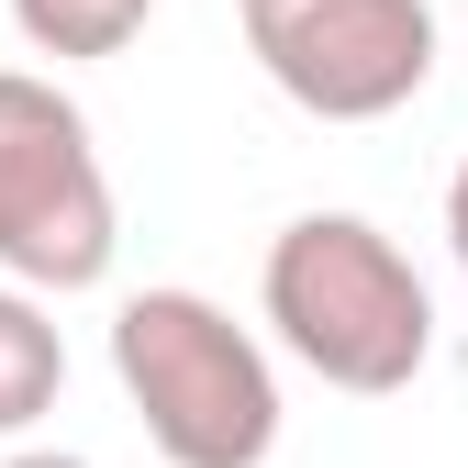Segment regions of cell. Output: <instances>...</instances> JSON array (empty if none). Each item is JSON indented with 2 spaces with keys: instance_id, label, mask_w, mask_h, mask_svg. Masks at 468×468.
<instances>
[{
  "instance_id": "1",
  "label": "cell",
  "mask_w": 468,
  "mask_h": 468,
  "mask_svg": "<svg viewBox=\"0 0 468 468\" xmlns=\"http://www.w3.org/2000/svg\"><path fill=\"white\" fill-rule=\"evenodd\" d=\"M257 302H268L290 357H302L324 390H357V401L413 390L424 357H435V290H424V268L401 257L368 212L279 223L268 268H257Z\"/></svg>"
},
{
  "instance_id": "2",
  "label": "cell",
  "mask_w": 468,
  "mask_h": 468,
  "mask_svg": "<svg viewBox=\"0 0 468 468\" xmlns=\"http://www.w3.org/2000/svg\"><path fill=\"white\" fill-rule=\"evenodd\" d=\"M112 379L167 468H268L279 368L212 290H134L112 313Z\"/></svg>"
},
{
  "instance_id": "3",
  "label": "cell",
  "mask_w": 468,
  "mask_h": 468,
  "mask_svg": "<svg viewBox=\"0 0 468 468\" xmlns=\"http://www.w3.org/2000/svg\"><path fill=\"white\" fill-rule=\"evenodd\" d=\"M123 212H112V167L90 145V112L34 79L0 68V279L12 290H101Z\"/></svg>"
},
{
  "instance_id": "4",
  "label": "cell",
  "mask_w": 468,
  "mask_h": 468,
  "mask_svg": "<svg viewBox=\"0 0 468 468\" xmlns=\"http://www.w3.org/2000/svg\"><path fill=\"white\" fill-rule=\"evenodd\" d=\"M246 56L268 90L313 123H390L435 79V12L424 0H234Z\"/></svg>"
},
{
  "instance_id": "5",
  "label": "cell",
  "mask_w": 468,
  "mask_h": 468,
  "mask_svg": "<svg viewBox=\"0 0 468 468\" xmlns=\"http://www.w3.org/2000/svg\"><path fill=\"white\" fill-rule=\"evenodd\" d=\"M68 390V346H56L34 290H0V435H34Z\"/></svg>"
},
{
  "instance_id": "6",
  "label": "cell",
  "mask_w": 468,
  "mask_h": 468,
  "mask_svg": "<svg viewBox=\"0 0 468 468\" xmlns=\"http://www.w3.org/2000/svg\"><path fill=\"white\" fill-rule=\"evenodd\" d=\"M12 23L34 56H123L156 23V0H12Z\"/></svg>"
},
{
  "instance_id": "7",
  "label": "cell",
  "mask_w": 468,
  "mask_h": 468,
  "mask_svg": "<svg viewBox=\"0 0 468 468\" xmlns=\"http://www.w3.org/2000/svg\"><path fill=\"white\" fill-rule=\"evenodd\" d=\"M446 246H457V268H468V167L446 179Z\"/></svg>"
},
{
  "instance_id": "8",
  "label": "cell",
  "mask_w": 468,
  "mask_h": 468,
  "mask_svg": "<svg viewBox=\"0 0 468 468\" xmlns=\"http://www.w3.org/2000/svg\"><path fill=\"white\" fill-rule=\"evenodd\" d=\"M0 468H90V457H68V446H23V457H0Z\"/></svg>"
}]
</instances>
